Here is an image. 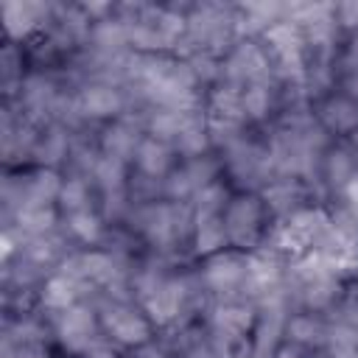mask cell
<instances>
[{
    "label": "cell",
    "mask_w": 358,
    "mask_h": 358,
    "mask_svg": "<svg viewBox=\"0 0 358 358\" xmlns=\"http://www.w3.org/2000/svg\"><path fill=\"white\" fill-rule=\"evenodd\" d=\"M336 22H338V28H341L344 36L358 34V0L336 3Z\"/></svg>",
    "instance_id": "obj_23"
},
{
    "label": "cell",
    "mask_w": 358,
    "mask_h": 358,
    "mask_svg": "<svg viewBox=\"0 0 358 358\" xmlns=\"http://www.w3.org/2000/svg\"><path fill=\"white\" fill-rule=\"evenodd\" d=\"M327 316L313 310H294L285 322V341H294L308 350H322L327 341Z\"/></svg>",
    "instance_id": "obj_10"
},
{
    "label": "cell",
    "mask_w": 358,
    "mask_h": 358,
    "mask_svg": "<svg viewBox=\"0 0 358 358\" xmlns=\"http://www.w3.org/2000/svg\"><path fill=\"white\" fill-rule=\"evenodd\" d=\"M187 64H190V73H193V78H196L201 92H210L221 81V56L201 50V53L190 56Z\"/></svg>",
    "instance_id": "obj_22"
},
{
    "label": "cell",
    "mask_w": 358,
    "mask_h": 358,
    "mask_svg": "<svg viewBox=\"0 0 358 358\" xmlns=\"http://www.w3.org/2000/svg\"><path fill=\"white\" fill-rule=\"evenodd\" d=\"M131 207H134V199L129 196V187L98 193V204H95V210L101 213V218L109 227H123L129 213H131Z\"/></svg>",
    "instance_id": "obj_21"
},
{
    "label": "cell",
    "mask_w": 358,
    "mask_h": 358,
    "mask_svg": "<svg viewBox=\"0 0 358 358\" xmlns=\"http://www.w3.org/2000/svg\"><path fill=\"white\" fill-rule=\"evenodd\" d=\"M73 151V131H67L59 123H50L39 131L36 140V151H34V165L36 168H53V171H64L67 159Z\"/></svg>",
    "instance_id": "obj_9"
},
{
    "label": "cell",
    "mask_w": 358,
    "mask_h": 358,
    "mask_svg": "<svg viewBox=\"0 0 358 358\" xmlns=\"http://www.w3.org/2000/svg\"><path fill=\"white\" fill-rule=\"evenodd\" d=\"M176 165H179V157H176L173 145L151 140V137H143V143L134 154V162H131L134 171H140L145 176H154V179H165Z\"/></svg>",
    "instance_id": "obj_12"
},
{
    "label": "cell",
    "mask_w": 358,
    "mask_h": 358,
    "mask_svg": "<svg viewBox=\"0 0 358 358\" xmlns=\"http://www.w3.org/2000/svg\"><path fill=\"white\" fill-rule=\"evenodd\" d=\"M347 145L352 148V154H355V159H358V129H355V131L347 137Z\"/></svg>",
    "instance_id": "obj_25"
},
{
    "label": "cell",
    "mask_w": 358,
    "mask_h": 358,
    "mask_svg": "<svg viewBox=\"0 0 358 358\" xmlns=\"http://www.w3.org/2000/svg\"><path fill=\"white\" fill-rule=\"evenodd\" d=\"M129 176H131V165H129V162L101 154V159H98V165H95V173H92V185H95L98 193L120 190V187L129 185Z\"/></svg>",
    "instance_id": "obj_20"
},
{
    "label": "cell",
    "mask_w": 358,
    "mask_h": 358,
    "mask_svg": "<svg viewBox=\"0 0 358 358\" xmlns=\"http://www.w3.org/2000/svg\"><path fill=\"white\" fill-rule=\"evenodd\" d=\"M235 190L229 187L227 179H215L204 187H199L190 199V207L196 210V215H224V210L229 207Z\"/></svg>",
    "instance_id": "obj_19"
},
{
    "label": "cell",
    "mask_w": 358,
    "mask_h": 358,
    "mask_svg": "<svg viewBox=\"0 0 358 358\" xmlns=\"http://www.w3.org/2000/svg\"><path fill=\"white\" fill-rule=\"evenodd\" d=\"M84 48H90V50H95V53H101V56H106V59L131 50V48H129L126 22H123L117 14H112V17L101 20V22H92V31H90V39H87Z\"/></svg>",
    "instance_id": "obj_13"
},
{
    "label": "cell",
    "mask_w": 358,
    "mask_h": 358,
    "mask_svg": "<svg viewBox=\"0 0 358 358\" xmlns=\"http://www.w3.org/2000/svg\"><path fill=\"white\" fill-rule=\"evenodd\" d=\"M48 319L53 327V341L73 358H81L90 350V344L103 333L101 316L90 302H76Z\"/></svg>",
    "instance_id": "obj_4"
},
{
    "label": "cell",
    "mask_w": 358,
    "mask_h": 358,
    "mask_svg": "<svg viewBox=\"0 0 358 358\" xmlns=\"http://www.w3.org/2000/svg\"><path fill=\"white\" fill-rule=\"evenodd\" d=\"M313 109H316V120L333 140H347L358 129V101L341 90L313 103Z\"/></svg>",
    "instance_id": "obj_7"
},
{
    "label": "cell",
    "mask_w": 358,
    "mask_h": 358,
    "mask_svg": "<svg viewBox=\"0 0 358 358\" xmlns=\"http://www.w3.org/2000/svg\"><path fill=\"white\" fill-rule=\"evenodd\" d=\"M98 204V190L92 185V179H78V176H64L62 193H59V213L62 215H73V213H84V210H95Z\"/></svg>",
    "instance_id": "obj_17"
},
{
    "label": "cell",
    "mask_w": 358,
    "mask_h": 358,
    "mask_svg": "<svg viewBox=\"0 0 358 358\" xmlns=\"http://www.w3.org/2000/svg\"><path fill=\"white\" fill-rule=\"evenodd\" d=\"M0 20L6 28V39L25 45L50 25L53 3L50 0H3Z\"/></svg>",
    "instance_id": "obj_5"
},
{
    "label": "cell",
    "mask_w": 358,
    "mask_h": 358,
    "mask_svg": "<svg viewBox=\"0 0 358 358\" xmlns=\"http://www.w3.org/2000/svg\"><path fill=\"white\" fill-rule=\"evenodd\" d=\"M224 224L229 235V246L241 252H255L266 238L271 218L257 193H235L229 207L224 210Z\"/></svg>",
    "instance_id": "obj_2"
},
{
    "label": "cell",
    "mask_w": 358,
    "mask_h": 358,
    "mask_svg": "<svg viewBox=\"0 0 358 358\" xmlns=\"http://www.w3.org/2000/svg\"><path fill=\"white\" fill-rule=\"evenodd\" d=\"M229 358H257V355H255L252 344H249V341H243L241 347H235V350H232V355H229Z\"/></svg>",
    "instance_id": "obj_24"
},
{
    "label": "cell",
    "mask_w": 358,
    "mask_h": 358,
    "mask_svg": "<svg viewBox=\"0 0 358 358\" xmlns=\"http://www.w3.org/2000/svg\"><path fill=\"white\" fill-rule=\"evenodd\" d=\"M221 162H224V179L235 193H260L274 179L266 140L255 137L252 131L227 151H221Z\"/></svg>",
    "instance_id": "obj_1"
},
{
    "label": "cell",
    "mask_w": 358,
    "mask_h": 358,
    "mask_svg": "<svg viewBox=\"0 0 358 358\" xmlns=\"http://www.w3.org/2000/svg\"><path fill=\"white\" fill-rule=\"evenodd\" d=\"M190 115H193V112H190ZM185 117H187V115L173 112V109L148 106V109L143 112V131H145V137H151V140H159V143L173 145V140L179 137V129H182Z\"/></svg>",
    "instance_id": "obj_18"
},
{
    "label": "cell",
    "mask_w": 358,
    "mask_h": 358,
    "mask_svg": "<svg viewBox=\"0 0 358 358\" xmlns=\"http://www.w3.org/2000/svg\"><path fill=\"white\" fill-rule=\"evenodd\" d=\"M229 249V235L224 215H196V229H193V255L196 257H210Z\"/></svg>",
    "instance_id": "obj_16"
},
{
    "label": "cell",
    "mask_w": 358,
    "mask_h": 358,
    "mask_svg": "<svg viewBox=\"0 0 358 358\" xmlns=\"http://www.w3.org/2000/svg\"><path fill=\"white\" fill-rule=\"evenodd\" d=\"M62 227L70 235V241L78 249H95L106 232V221L101 218L98 210H84V213H73V215H62Z\"/></svg>",
    "instance_id": "obj_14"
},
{
    "label": "cell",
    "mask_w": 358,
    "mask_h": 358,
    "mask_svg": "<svg viewBox=\"0 0 358 358\" xmlns=\"http://www.w3.org/2000/svg\"><path fill=\"white\" fill-rule=\"evenodd\" d=\"M257 196L263 199L271 221H288L291 215H296L299 210L313 204L308 185L299 179H271Z\"/></svg>",
    "instance_id": "obj_6"
},
{
    "label": "cell",
    "mask_w": 358,
    "mask_h": 358,
    "mask_svg": "<svg viewBox=\"0 0 358 358\" xmlns=\"http://www.w3.org/2000/svg\"><path fill=\"white\" fill-rule=\"evenodd\" d=\"M173 151H176L179 162L213 151V143H210V126H207V109L193 112V115L185 117V123H182V129H179V137L173 140Z\"/></svg>",
    "instance_id": "obj_11"
},
{
    "label": "cell",
    "mask_w": 358,
    "mask_h": 358,
    "mask_svg": "<svg viewBox=\"0 0 358 358\" xmlns=\"http://www.w3.org/2000/svg\"><path fill=\"white\" fill-rule=\"evenodd\" d=\"M31 64H28V53L25 45L17 42H3L0 48V87H3V98H14L22 78L28 76Z\"/></svg>",
    "instance_id": "obj_15"
},
{
    "label": "cell",
    "mask_w": 358,
    "mask_h": 358,
    "mask_svg": "<svg viewBox=\"0 0 358 358\" xmlns=\"http://www.w3.org/2000/svg\"><path fill=\"white\" fill-rule=\"evenodd\" d=\"M78 101H81V109L84 115L92 120V123H109V120H117L123 112H126V95L120 87L115 84H106V81H90L78 90Z\"/></svg>",
    "instance_id": "obj_8"
},
{
    "label": "cell",
    "mask_w": 358,
    "mask_h": 358,
    "mask_svg": "<svg viewBox=\"0 0 358 358\" xmlns=\"http://www.w3.org/2000/svg\"><path fill=\"white\" fill-rule=\"evenodd\" d=\"M199 274L210 291L213 299L224 302V299H246L243 296V285L249 277V252L241 249H224L218 255L201 257L199 263Z\"/></svg>",
    "instance_id": "obj_3"
}]
</instances>
